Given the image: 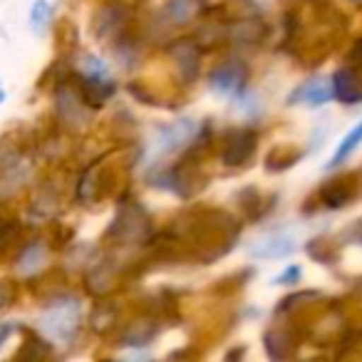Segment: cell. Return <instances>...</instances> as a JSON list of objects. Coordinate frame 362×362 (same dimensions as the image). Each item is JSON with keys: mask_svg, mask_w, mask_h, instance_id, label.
Returning a JSON list of instances; mask_svg holds the SVG:
<instances>
[{"mask_svg": "<svg viewBox=\"0 0 362 362\" xmlns=\"http://www.w3.org/2000/svg\"><path fill=\"white\" fill-rule=\"evenodd\" d=\"M241 233V223L223 209H189L159 236V251L209 266L226 256Z\"/></svg>", "mask_w": 362, "mask_h": 362, "instance_id": "6da1fadb", "label": "cell"}, {"mask_svg": "<svg viewBox=\"0 0 362 362\" xmlns=\"http://www.w3.org/2000/svg\"><path fill=\"white\" fill-rule=\"evenodd\" d=\"M107 241L115 246H139L151 238V218L139 202H127L119 206L112 226L107 228Z\"/></svg>", "mask_w": 362, "mask_h": 362, "instance_id": "7a4b0ae2", "label": "cell"}, {"mask_svg": "<svg viewBox=\"0 0 362 362\" xmlns=\"http://www.w3.org/2000/svg\"><path fill=\"white\" fill-rule=\"evenodd\" d=\"M80 315L82 308L75 298H57L52 305H47L40 315V327L47 337L57 342H72L80 332Z\"/></svg>", "mask_w": 362, "mask_h": 362, "instance_id": "3957f363", "label": "cell"}, {"mask_svg": "<svg viewBox=\"0 0 362 362\" xmlns=\"http://www.w3.org/2000/svg\"><path fill=\"white\" fill-rule=\"evenodd\" d=\"M258 149V134L248 127H233L223 134L221 139V164L231 166V169H241L248 166V161L253 159Z\"/></svg>", "mask_w": 362, "mask_h": 362, "instance_id": "277c9868", "label": "cell"}, {"mask_svg": "<svg viewBox=\"0 0 362 362\" xmlns=\"http://www.w3.org/2000/svg\"><path fill=\"white\" fill-rule=\"evenodd\" d=\"M199 129L202 127L194 119H176L171 124H164L156 129L154 134V154L156 156H169L174 151L189 146L194 139H197Z\"/></svg>", "mask_w": 362, "mask_h": 362, "instance_id": "5b68a950", "label": "cell"}, {"mask_svg": "<svg viewBox=\"0 0 362 362\" xmlns=\"http://www.w3.org/2000/svg\"><path fill=\"white\" fill-rule=\"evenodd\" d=\"M55 112L57 119L67 127V129H80V127L90 124V107L85 105V100L80 97L77 87H70L67 82H62L57 87V97H55Z\"/></svg>", "mask_w": 362, "mask_h": 362, "instance_id": "8992f818", "label": "cell"}, {"mask_svg": "<svg viewBox=\"0 0 362 362\" xmlns=\"http://www.w3.org/2000/svg\"><path fill=\"white\" fill-rule=\"evenodd\" d=\"M246 82H248V70H246V65L238 60L221 62V65L214 67V72L209 75L211 90L223 97H233V100L246 95Z\"/></svg>", "mask_w": 362, "mask_h": 362, "instance_id": "52a82bcc", "label": "cell"}, {"mask_svg": "<svg viewBox=\"0 0 362 362\" xmlns=\"http://www.w3.org/2000/svg\"><path fill=\"white\" fill-rule=\"evenodd\" d=\"M77 92L90 110H100L115 97L117 85L110 72H80L77 75Z\"/></svg>", "mask_w": 362, "mask_h": 362, "instance_id": "ba28073f", "label": "cell"}, {"mask_svg": "<svg viewBox=\"0 0 362 362\" xmlns=\"http://www.w3.org/2000/svg\"><path fill=\"white\" fill-rule=\"evenodd\" d=\"M169 57L174 60L176 65V75L184 85H192L194 80L199 77V62H202V45L189 37H181V40H174L169 47H166Z\"/></svg>", "mask_w": 362, "mask_h": 362, "instance_id": "9c48e42d", "label": "cell"}, {"mask_svg": "<svg viewBox=\"0 0 362 362\" xmlns=\"http://www.w3.org/2000/svg\"><path fill=\"white\" fill-rule=\"evenodd\" d=\"M127 25H129V11L122 3H112L105 6L95 16V35L100 40H112L117 45H124Z\"/></svg>", "mask_w": 362, "mask_h": 362, "instance_id": "30bf717a", "label": "cell"}, {"mask_svg": "<svg viewBox=\"0 0 362 362\" xmlns=\"http://www.w3.org/2000/svg\"><path fill=\"white\" fill-rule=\"evenodd\" d=\"M296 251V238L286 231H273L253 241L248 246V256L258 258V261H271V258H286Z\"/></svg>", "mask_w": 362, "mask_h": 362, "instance_id": "8fae6325", "label": "cell"}, {"mask_svg": "<svg viewBox=\"0 0 362 362\" xmlns=\"http://www.w3.org/2000/svg\"><path fill=\"white\" fill-rule=\"evenodd\" d=\"M335 97V90H332V80H325V77H315V80L303 82L298 90H293L288 95V105H308V107H322L325 102H330Z\"/></svg>", "mask_w": 362, "mask_h": 362, "instance_id": "7c38bea8", "label": "cell"}, {"mask_svg": "<svg viewBox=\"0 0 362 362\" xmlns=\"http://www.w3.org/2000/svg\"><path fill=\"white\" fill-rule=\"evenodd\" d=\"M202 13H204V0H164V8H161L164 23L174 28L189 25Z\"/></svg>", "mask_w": 362, "mask_h": 362, "instance_id": "4fadbf2b", "label": "cell"}, {"mask_svg": "<svg viewBox=\"0 0 362 362\" xmlns=\"http://www.w3.org/2000/svg\"><path fill=\"white\" fill-rule=\"evenodd\" d=\"M28 174H30V166L18 151H6L0 156V189L13 192L28 179Z\"/></svg>", "mask_w": 362, "mask_h": 362, "instance_id": "5bb4252c", "label": "cell"}, {"mask_svg": "<svg viewBox=\"0 0 362 362\" xmlns=\"http://www.w3.org/2000/svg\"><path fill=\"white\" fill-rule=\"evenodd\" d=\"M156 335V320L154 317H139L132 320L129 325L122 330L119 345L122 347H146Z\"/></svg>", "mask_w": 362, "mask_h": 362, "instance_id": "9a60e30c", "label": "cell"}, {"mask_svg": "<svg viewBox=\"0 0 362 362\" xmlns=\"http://www.w3.org/2000/svg\"><path fill=\"white\" fill-rule=\"evenodd\" d=\"M45 263H47V246L42 241H33L21 248V256H18V273L25 278L35 276Z\"/></svg>", "mask_w": 362, "mask_h": 362, "instance_id": "2e32d148", "label": "cell"}, {"mask_svg": "<svg viewBox=\"0 0 362 362\" xmlns=\"http://www.w3.org/2000/svg\"><path fill=\"white\" fill-rule=\"evenodd\" d=\"M266 28L258 21H238L233 25H228V40L236 42L238 47H253L263 40Z\"/></svg>", "mask_w": 362, "mask_h": 362, "instance_id": "e0dca14e", "label": "cell"}, {"mask_svg": "<svg viewBox=\"0 0 362 362\" xmlns=\"http://www.w3.org/2000/svg\"><path fill=\"white\" fill-rule=\"evenodd\" d=\"M115 325H117V305L115 303H110V300L97 303L95 310H92V327H95V332L105 335V332H110Z\"/></svg>", "mask_w": 362, "mask_h": 362, "instance_id": "ac0fdd59", "label": "cell"}, {"mask_svg": "<svg viewBox=\"0 0 362 362\" xmlns=\"http://www.w3.org/2000/svg\"><path fill=\"white\" fill-rule=\"evenodd\" d=\"M360 144H362V119H360V124H357L355 129H352L350 134H347L345 139L340 141V146H337L335 156H332V159H330V164H327V166H330V169H335V166H340L342 161H345L347 156H350L352 151H355Z\"/></svg>", "mask_w": 362, "mask_h": 362, "instance_id": "d6986e66", "label": "cell"}, {"mask_svg": "<svg viewBox=\"0 0 362 362\" xmlns=\"http://www.w3.org/2000/svg\"><path fill=\"white\" fill-rule=\"evenodd\" d=\"M320 197H322V202H325L327 209H340L350 202L352 194H350V189L342 187V181H330L327 187H322Z\"/></svg>", "mask_w": 362, "mask_h": 362, "instance_id": "ffe728a7", "label": "cell"}, {"mask_svg": "<svg viewBox=\"0 0 362 362\" xmlns=\"http://www.w3.org/2000/svg\"><path fill=\"white\" fill-rule=\"evenodd\" d=\"M21 223L18 221H3L0 223V258H6L8 253L16 248V243L21 241Z\"/></svg>", "mask_w": 362, "mask_h": 362, "instance_id": "44dd1931", "label": "cell"}, {"mask_svg": "<svg viewBox=\"0 0 362 362\" xmlns=\"http://www.w3.org/2000/svg\"><path fill=\"white\" fill-rule=\"evenodd\" d=\"M52 21V6L47 3V0H35L30 8V23H33V30L37 33V35H42L45 33V28L50 25Z\"/></svg>", "mask_w": 362, "mask_h": 362, "instance_id": "7402d4cb", "label": "cell"}, {"mask_svg": "<svg viewBox=\"0 0 362 362\" xmlns=\"http://www.w3.org/2000/svg\"><path fill=\"white\" fill-rule=\"evenodd\" d=\"M298 161V154L296 151H291V154H286V146H281V149H273L271 154H268V171H283L288 169V166H293Z\"/></svg>", "mask_w": 362, "mask_h": 362, "instance_id": "603a6c76", "label": "cell"}, {"mask_svg": "<svg viewBox=\"0 0 362 362\" xmlns=\"http://www.w3.org/2000/svg\"><path fill=\"white\" fill-rule=\"evenodd\" d=\"M13 300H16V286L11 281H0V310L13 305Z\"/></svg>", "mask_w": 362, "mask_h": 362, "instance_id": "cb8c5ba5", "label": "cell"}, {"mask_svg": "<svg viewBox=\"0 0 362 362\" xmlns=\"http://www.w3.org/2000/svg\"><path fill=\"white\" fill-rule=\"evenodd\" d=\"M298 278H300V266H288L273 283H278V286H293V283H298Z\"/></svg>", "mask_w": 362, "mask_h": 362, "instance_id": "d4e9b609", "label": "cell"}, {"mask_svg": "<svg viewBox=\"0 0 362 362\" xmlns=\"http://www.w3.org/2000/svg\"><path fill=\"white\" fill-rule=\"evenodd\" d=\"M11 335H13V325H8V322H0V347H3V342H6Z\"/></svg>", "mask_w": 362, "mask_h": 362, "instance_id": "484cf974", "label": "cell"}, {"mask_svg": "<svg viewBox=\"0 0 362 362\" xmlns=\"http://www.w3.org/2000/svg\"><path fill=\"white\" fill-rule=\"evenodd\" d=\"M6 102V90H3V85H0V105Z\"/></svg>", "mask_w": 362, "mask_h": 362, "instance_id": "4316f807", "label": "cell"}, {"mask_svg": "<svg viewBox=\"0 0 362 362\" xmlns=\"http://www.w3.org/2000/svg\"><path fill=\"white\" fill-rule=\"evenodd\" d=\"M355 3H362V0H355Z\"/></svg>", "mask_w": 362, "mask_h": 362, "instance_id": "83f0119b", "label": "cell"}]
</instances>
